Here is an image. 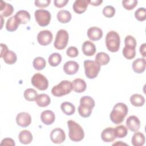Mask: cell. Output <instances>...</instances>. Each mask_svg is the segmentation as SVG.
Segmentation results:
<instances>
[{
    "instance_id": "obj_44",
    "label": "cell",
    "mask_w": 146,
    "mask_h": 146,
    "mask_svg": "<svg viewBox=\"0 0 146 146\" xmlns=\"http://www.w3.org/2000/svg\"><path fill=\"white\" fill-rule=\"evenodd\" d=\"M1 145H11V146H14L15 145V142L13 139L11 138H4L0 144Z\"/></svg>"
},
{
    "instance_id": "obj_45",
    "label": "cell",
    "mask_w": 146,
    "mask_h": 146,
    "mask_svg": "<svg viewBox=\"0 0 146 146\" xmlns=\"http://www.w3.org/2000/svg\"><path fill=\"white\" fill-rule=\"evenodd\" d=\"M68 0H55L54 1V6L58 8H62L66 5L68 3Z\"/></svg>"
},
{
    "instance_id": "obj_13",
    "label": "cell",
    "mask_w": 146,
    "mask_h": 146,
    "mask_svg": "<svg viewBox=\"0 0 146 146\" xmlns=\"http://www.w3.org/2000/svg\"><path fill=\"white\" fill-rule=\"evenodd\" d=\"M127 127L132 132H137L140 127V121L139 118L135 116L132 115L129 116L126 120Z\"/></svg>"
},
{
    "instance_id": "obj_34",
    "label": "cell",
    "mask_w": 146,
    "mask_h": 146,
    "mask_svg": "<svg viewBox=\"0 0 146 146\" xmlns=\"http://www.w3.org/2000/svg\"><path fill=\"white\" fill-rule=\"evenodd\" d=\"M38 95L37 92L33 88H27L23 93V96L25 99L29 102L35 101Z\"/></svg>"
},
{
    "instance_id": "obj_16",
    "label": "cell",
    "mask_w": 146,
    "mask_h": 146,
    "mask_svg": "<svg viewBox=\"0 0 146 146\" xmlns=\"http://www.w3.org/2000/svg\"><path fill=\"white\" fill-rule=\"evenodd\" d=\"M101 138L106 143L113 141L116 138L114 132V128L112 127H107L103 129L101 133Z\"/></svg>"
},
{
    "instance_id": "obj_24",
    "label": "cell",
    "mask_w": 146,
    "mask_h": 146,
    "mask_svg": "<svg viewBox=\"0 0 146 146\" xmlns=\"http://www.w3.org/2000/svg\"><path fill=\"white\" fill-rule=\"evenodd\" d=\"M18 138L21 143L23 144H29L32 141L33 137L29 131L23 130L19 132Z\"/></svg>"
},
{
    "instance_id": "obj_32",
    "label": "cell",
    "mask_w": 146,
    "mask_h": 146,
    "mask_svg": "<svg viewBox=\"0 0 146 146\" xmlns=\"http://www.w3.org/2000/svg\"><path fill=\"white\" fill-rule=\"evenodd\" d=\"M2 58L3 59V60L6 64L10 65L14 64L17 59L16 54L14 52L9 50L5 53V54L3 56Z\"/></svg>"
},
{
    "instance_id": "obj_6",
    "label": "cell",
    "mask_w": 146,
    "mask_h": 146,
    "mask_svg": "<svg viewBox=\"0 0 146 146\" xmlns=\"http://www.w3.org/2000/svg\"><path fill=\"white\" fill-rule=\"evenodd\" d=\"M84 67L86 76L91 79L95 78L100 70V65L94 60H84Z\"/></svg>"
},
{
    "instance_id": "obj_23",
    "label": "cell",
    "mask_w": 146,
    "mask_h": 146,
    "mask_svg": "<svg viewBox=\"0 0 146 146\" xmlns=\"http://www.w3.org/2000/svg\"><path fill=\"white\" fill-rule=\"evenodd\" d=\"M20 24H26L30 20V13L26 10H19L14 15Z\"/></svg>"
},
{
    "instance_id": "obj_37",
    "label": "cell",
    "mask_w": 146,
    "mask_h": 146,
    "mask_svg": "<svg viewBox=\"0 0 146 146\" xmlns=\"http://www.w3.org/2000/svg\"><path fill=\"white\" fill-rule=\"evenodd\" d=\"M114 132L116 137L123 138L127 136L128 133V129L125 125H120L114 128Z\"/></svg>"
},
{
    "instance_id": "obj_4",
    "label": "cell",
    "mask_w": 146,
    "mask_h": 146,
    "mask_svg": "<svg viewBox=\"0 0 146 146\" xmlns=\"http://www.w3.org/2000/svg\"><path fill=\"white\" fill-rule=\"evenodd\" d=\"M120 36L115 31H109L106 36V45L108 51L112 52H117L120 48Z\"/></svg>"
},
{
    "instance_id": "obj_33",
    "label": "cell",
    "mask_w": 146,
    "mask_h": 146,
    "mask_svg": "<svg viewBox=\"0 0 146 146\" xmlns=\"http://www.w3.org/2000/svg\"><path fill=\"white\" fill-rule=\"evenodd\" d=\"M48 61L51 66H58L62 61V56L58 52H54L49 56Z\"/></svg>"
},
{
    "instance_id": "obj_19",
    "label": "cell",
    "mask_w": 146,
    "mask_h": 146,
    "mask_svg": "<svg viewBox=\"0 0 146 146\" xmlns=\"http://www.w3.org/2000/svg\"><path fill=\"white\" fill-rule=\"evenodd\" d=\"M82 49L83 54L88 56H92L96 51L95 45L90 40H86L83 43Z\"/></svg>"
},
{
    "instance_id": "obj_38",
    "label": "cell",
    "mask_w": 146,
    "mask_h": 146,
    "mask_svg": "<svg viewBox=\"0 0 146 146\" xmlns=\"http://www.w3.org/2000/svg\"><path fill=\"white\" fill-rule=\"evenodd\" d=\"M135 17L139 21H144L146 19V10L144 7H139L135 13Z\"/></svg>"
},
{
    "instance_id": "obj_11",
    "label": "cell",
    "mask_w": 146,
    "mask_h": 146,
    "mask_svg": "<svg viewBox=\"0 0 146 146\" xmlns=\"http://www.w3.org/2000/svg\"><path fill=\"white\" fill-rule=\"evenodd\" d=\"M53 35L49 30L40 31L37 35L38 42L42 46L48 45L52 40Z\"/></svg>"
},
{
    "instance_id": "obj_41",
    "label": "cell",
    "mask_w": 146,
    "mask_h": 146,
    "mask_svg": "<svg viewBox=\"0 0 146 146\" xmlns=\"http://www.w3.org/2000/svg\"><path fill=\"white\" fill-rule=\"evenodd\" d=\"M125 46H131L136 48V40L135 38L132 35H127L124 39Z\"/></svg>"
},
{
    "instance_id": "obj_30",
    "label": "cell",
    "mask_w": 146,
    "mask_h": 146,
    "mask_svg": "<svg viewBox=\"0 0 146 146\" xmlns=\"http://www.w3.org/2000/svg\"><path fill=\"white\" fill-rule=\"evenodd\" d=\"M110 60V56L106 52H99L97 53L95 56V62L100 66L107 64Z\"/></svg>"
},
{
    "instance_id": "obj_14",
    "label": "cell",
    "mask_w": 146,
    "mask_h": 146,
    "mask_svg": "<svg viewBox=\"0 0 146 146\" xmlns=\"http://www.w3.org/2000/svg\"><path fill=\"white\" fill-rule=\"evenodd\" d=\"M79 64L73 60H69L66 62L63 65L64 72L67 75H74L76 74L79 70Z\"/></svg>"
},
{
    "instance_id": "obj_15",
    "label": "cell",
    "mask_w": 146,
    "mask_h": 146,
    "mask_svg": "<svg viewBox=\"0 0 146 146\" xmlns=\"http://www.w3.org/2000/svg\"><path fill=\"white\" fill-rule=\"evenodd\" d=\"M87 36L91 40H98L103 36V31L99 27L95 26L91 27L87 30Z\"/></svg>"
},
{
    "instance_id": "obj_21",
    "label": "cell",
    "mask_w": 146,
    "mask_h": 146,
    "mask_svg": "<svg viewBox=\"0 0 146 146\" xmlns=\"http://www.w3.org/2000/svg\"><path fill=\"white\" fill-rule=\"evenodd\" d=\"M72 82V90L77 93H81L84 92L87 88V84L85 81L80 78L74 79Z\"/></svg>"
},
{
    "instance_id": "obj_46",
    "label": "cell",
    "mask_w": 146,
    "mask_h": 146,
    "mask_svg": "<svg viewBox=\"0 0 146 146\" xmlns=\"http://www.w3.org/2000/svg\"><path fill=\"white\" fill-rule=\"evenodd\" d=\"M1 46V55H0V57L2 58L3 56L5 54V53L9 50L7 46L3 43H1L0 44Z\"/></svg>"
},
{
    "instance_id": "obj_8",
    "label": "cell",
    "mask_w": 146,
    "mask_h": 146,
    "mask_svg": "<svg viewBox=\"0 0 146 146\" xmlns=\"http://www.w3.org/2000/svg\"><path fill=\"white\" fill-rule=\"evenodd\" d=\"M35 18L36 23L42 27L47 26L51 21L50 13L46 10L38 9L35 11Z\"/></svg>"
},
{
    "instance_id": "obj_12",
    "label": "cell",
    "mask_w": 146,
    "mask_h": 146,
    "mask_svg": "<svg viewBox=\"0 0 146 146\" xmlns=\"http://www.w3.org/2000/svg\"><path fill=\"white\" fill-rule=\"evenodd\" d=\"M16 122L21 127H27L31 124V117L27 112H20L16 116Z\"/></svg>"
},
{
    "instance_id": "obj_47",
    "label": "cell",
    "mask_w": 146,
    "mask_h": 146,
    "mask_svg": "<svg viewBox=\"0 0 146 146\" xmlns=\"http://www.w3.org/2000/svg\"><path fill=\"white\" fill-rule=\"evenodd\" d=\"M140 52L141 54V55L145 58L146 56V44L144 43L142 44L140 47Z\"/></svg>"
},
{
    "instance_id": "obj_25",
    "label": "cell",
    "mask_w": 146,
    "mask_h": 146,
    "mask_svg": "<svg viewBox=\"0 0 146 146\" xmlns=\"http://www.w3.org/2000/svg\"><path fill=\"white\" fill-rule=\"evenodd\" d=\"M145 136L141 132H135L131 139L132 144L134 146H142L145 143Z\"/></svg>"
},
{
    "instance_id": "obj_43",
    "label": "cell",
    "mask_w": 146,
    "mask_h": 146,
    "mask_svg": "<svg viewBox=\"0 0 146 146\" xmlns=\"http://www.w3.org/2000/svg\"><path fill=\"white\" fill-rule=\"evenodd\" d=\"M50 2V0H35L34 2L35 6L41 8L47 7Z\"/></svg>"
},
{
    "instance_id": "obj_36",
    "label": "cell",
    "mask_w": 146,
    "mask_h": 146,
    "mask_svg": "<svg viewBox=\"0 0 146 146\" xmlns=\"http://www.w3.org/2000/svg\"><path fill=\"white\" fill-rule=\"evenodd\" d=\"M33 65L35 70L40 71L43 70L46 67V62L43 58L41 56H38L34 59L33 62Z\"/></svg>"
},
{
    "instance_id": "obj_17",
    "label": "cell",
    "mask_w": 146,
    "mask_h": 146,
    "mask_svg": "<svg viewBox=\"0 0 146 146\" xmlns=\"http://www.w3.org/2000/svg\"><path fill=\"white\" fill-rule=\"evenodd\" d=\"M146 67V60L144 58H137L135 60L132 64V67L134 72L137 74H141L144 72Z\"/></svg>"
},
{
    "instance_id": "obj_9",
    "label": "cell",
    "mask_w": 146,
    "mask_h": 146,
    "mask_svg": "<svg viewBox=\"0 0 146 146\" xmlns=\"http://www.w3.org/2000/svg\"><path fill=\"white\" fill-rule=\"evenodd\" d=\"M31 82L34 87L41 91L46 90L48 86V81L47 79L40 73L34 74L31 78Z\"/></svg>"
},
{
    "instance_id": "obj_22",
    "label": "cell",
    "mask_w": 146,
    "mask_h": 146,
    "mask_svg": "<svg viewBox=\"0 0 146 146\" xmlns=\"http://www.w3.org/2000/svg\"><path fill=\"white\" fill-rule=\"evenodd\" d=\"M0 3V14L2 17H7L11 15L14 11L13 6L5 2L1 1Z\"/></svg>"
},
{
    "instance_id": "obj_48",
    "label": "cell",
    "mask_w": 146,
    "mask_h": 146,
    "mask_svg": "<svg viewBox=\"0 0 146 146\" xmlns=\"http://www.w3.org/2000/svg\"><path fill=\"white\" fill-rule=\"evenodd\" d=\"M103 2V1L100 0H91V1H88V3L95 6H99Z\"/></svg>"
},
{
    "instance_id": "obj_35",
    "label": "cell",
    "mask_w": 146,
    "mask_h": 146,
    "mask_svg": "<svg viewBox=\"0 0 146 146\" xmlns=\"http://www.w3.org/2000/svg\"><path fill=\"white\" fill-rule=\"evenodd\" d=\"M122 53L123 56L127 59H132L136 55L135 48L131 46H125L123 49Z\"/></svg>"
},
{
    "instance_id": "obj_28",
    "label": "cell",
    "mask_w": 146,
    "mask_h": 146,
    "mask_svg": "<svg viewBox=\"0 0 146 146\" xmlns=\"http://www.w3.org/2000/svg\"><path fill=\"white\" fill-rule=\"evenodd\" d=\"M130 102L135 107H141L144 104L145 98L141 95L135 94L131 96Z\"/></svg>"
},
{
    "instance_id": "obj_40",
    "label": "cell",
    "mask_w": 146,
    "mask_h": 146,
    "mask_svg": "<svg viewBox=\"0 0 146 146\" xmlns=\"http://www.w3.org/2000/svg\"><path fill=\"white\" fill-rule=\"evenodd\" d=\"M103 14L107 18H111L115 14V9L110 5L106 6L103 9Z\"/></svg>"
},
{
    "instance_id": "obj_3",
    "label": "cell",
    "mask_w": 146,
    "mask_h": 146,
    "mask_svg": "<svg viewBox=\"0 0 146 146\" xmlns=\"http://www.w3.org/2000/svg\"><path fill=\"white\" fill-rule=\"evenodd\" d=\"M67 125L69 129L68 136L71 140L78 142L82 140L84 137V132L82 127L74 120L67 121Z\"/></svg>"
},
{
    "instance_id": "obj_31",
    "label": "cell",
    "mask_w": 146,
    "mask_h": 146,
    "mask_svg": "<svg viewBox=\"0 0 146 146\" xmlns=\"http://www.w3.org/2000/svg\"><path fill=\"white\" fill-rule=\"evenodd\" d=\"M19 24L20 23L18 21L17 18L14 16H13L7 19L6 24V29L7 31L10 32H13L15 31L18 29Z\"/></svg>"
},
{
    "instance_id": "obj_42",
    "label": "cell",
    "mask_w": 146,
    "mask_h": 146,
    "mask_svg": "<svg viewBox=\"0 0 146 146\" xmlns=\"http://www.w3.org/2000/svg\"><path fill=\"white\" fill-rule=\"evenodd\" d=\"M66 54L67 56L71 58H75L78 55L79 51L76 47L74 46H71L69 47L66 50Z\"/></svg>"
},
{
    "instance_id": "obj_39",
    "label": "cell",
    "mask_w": 146,
    "mask_h": 146,
    "mask_svg": "<svg viewBox=\"0 0 146 146\" xmlns=\"http://www.w3.org/2000/svg\"><path fill=\"white\" fill-rule=\"evenodd\" d=\"M138 1L136 0H124L122 1L123 6L128 10H131L137 5Z\"/></svg>"
},
{
    "instance_id": "obj_5",
    "label": "cell",
    "mask_w": 146,
    "mask_h": 146,
    "mask_svg": "<svg viewBox=\"0 0 146 146\" xmlns=\"http://www.w3.org/2000/svg\"><path fill=\"white\" fill-rule=\"evenodd\" d=\"M72 90V82L69 80H62L51 89L52 94L56 97H61L67 95Z\"/></svg>"
},
{
    "instance_id": "obj_2",
    "label": "cell",
    "mask_w": 146,
    "mask_h": 146,
    "mask_svg": "<svg viewBox=\"0 0 146 146\" xmlns=\"http://www.w3.org/2000/svg\"><path fill=\"white\" fill-rule=\"evenodd\" d=\"M95 107L94 100L89 96H84L80 99V105L78 107L79 114L83 117H89L92 108Z\"/></svg>"
},
{
    "instance_id": "obj_27",
    "label": "cell",
    "mask_w": 146,
    "mask_h": 146,
    "mask_svg": "<svg viewBox=\"0 0 146 146\" xmlns=\"http://www.w3.org/2000/svg\"><path fill=\"white\" fill-rule=\"evenodd\" d=\"M58 21L62 23H66L71 19V14L67 10H61L59 11L56 15Z\"/></svg>"
},
{
    "instance_id": "obj_26",
    "label": "cell",
    "mask_w": 146,
    "mask_h": 146,
    "mask_svg": "<svg viewBox=\"0 0 146 146\" xmlns=\"http://www.w3.org/2000/svg\"><path fill=\"white\" fill-rule=\"evenodd\" d=\"M35 102L36 104L40 107H45L48 106L51 102L50 96L45 94H41L38 95Z\"/></svg>"
},
{
    "instance_id": "obj_1",
    "label": "cell",
    "mask_w": 146,
    "mask_h": 146,
    "mask_svg": "<svg viewBox=\"0 0 146 146\" xmlns=\"http://www.w3.org/2000/svg\"><path fill=\"white\" fill-rule=\"evenodd\" d=\"M128 109L127 105L123 103H116L112 111L111 112L110 117L112 123L115 124L121 123L125 117L127 116Z\"/></svg>"
},
{
    "instance_id": "obj_10",
    "label": "cell",
    "mask_w": 146,
    "mask_h": 146,
    "mask_svg": "<svg viewBox=\"0 0 146 146\" xmlns=\"http://www.w3.org/2000/svg\"><path fill=\"white\" fill-rule=\"evenodd\" d=\"M50 139L55 144H61L66 139L65 132L60 128H55L50 133Z\"/></svg>"
},
{
    "instance_id": "obj_7",
    "label": "cell",
    "mask_w": 146,
    "mask_h": 146,
    "mask_svg": "<svg viewBox=\"0 0 146 146\" xmlns=\"http://www.w3.org/2000/svg\"><path fill=\"white\" fill-rule=\"evenodd\" d=\"M68 38V34L66 30L64 29L58 30L54 42V47L58 50H63L65 48L67 45Z\"/></svg>"
},
{
    "instance_id": "obj_18",
    "label": "cell",
    "mask_w": 146,
    "mask_h": 146,
    "mask_svg": "<svg viewBox=\"0 0 146 146\" xmlns=\"http://www.w3.org/2000/svg\"><path fill=\"white\" fill-rule=\"evenodd\" d=\"M55 119L54 113L51 110L43 111L40 114V120L45 125H50L52 124Z\"/></svg>"
},
{
    "instance_id": "obj_20",
    "label": "cell",
    "mask_w": 146,
    "mask_h": 146,
    "mask_svg": "<svg viewBox=\"0 0 146 146\" xmlns=\"http://www.w3.org/2000/svg\"><path fill=\"white\" fill-rule=\"evenodd\" d=\"M88 5L87 0H76L73 3V10L77 14H82L86 11Z\"/></svg>"
},
{
    "instance_id": "obj_29",
    "label": "cell",
    "mask_w": 146,
    "mask_h": 146,
    "mask_svg": "<svg viewBox=\"0 0 146 146\" xmlns=\"http://www.w3.org/2000/svg\"><path fill=\"white\" fill-rule=\"evenodd\" d=\"M60 108L62 112L68 116L72 115L75 111V106L71 103L68 102H63L60 105Z\"/></svg>"
}]
</instances>
